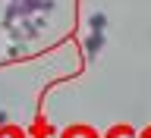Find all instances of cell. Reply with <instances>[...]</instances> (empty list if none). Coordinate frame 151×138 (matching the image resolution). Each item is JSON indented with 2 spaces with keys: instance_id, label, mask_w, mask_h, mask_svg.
<instances>
[{
  "instance_id": "6da1fadb",
  "label": "cell",
  "mask_w": 151,
  "mask_h": 138,
  "mask_svg": "<svg viewBox=\"0 0 151 138\" xmlns=\"http://www.w3.org/2000/svg\"><path fill=\"white\" fill-rule=\"evenodd\" d=\"M101 47H104V31H91V35L85 38V56L88 60H94V56L101 54Z\"/></svg>"
},
{
  "instance_id": "3957f363",
  "label": "cell",
  "mask_w": 151,
  "mask_h": 138,
  "mask_svg": "<svg viewBox=\"0 0 151 138\" xmlns=\"http://www.w3.org/2000/svg\"><path fill=\"white\" fill-rule=\"evenodd\" d=\"M9 119V116H6V113H3V110H0V126H3V122H6Z\"/></svg>"
},
{
  "instance_id": "7a4b0ae2",
  "label": "cell",
  "mask_w": 151,
  "mask_h": 138,
  "mask_svg": "<svg viewBox=\"0 0 151 138\" xmlns=\"http://www.w3.org/2000/svg\"><path fill=\"white\" fill-rule=\"evenodd\" d=\"M88 28H91V31H104V28H107V16H104V13H91V16H88Z\"/></svg>"
}]
</instances>
